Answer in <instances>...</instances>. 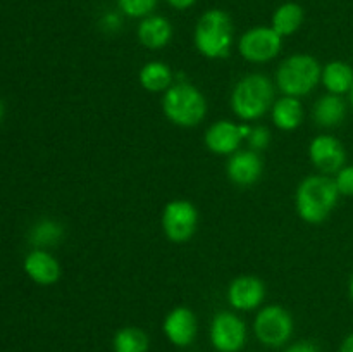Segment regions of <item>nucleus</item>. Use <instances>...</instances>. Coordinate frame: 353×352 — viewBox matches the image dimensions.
Listing matches in <instances>:
<instances>
[{
	"instance_id": "aec40b11",
	"label": "nucleus",
	"mask_w": 353,
	"mask_h": 352,
	"mask_svg": "<svg viewBox=\"0 0 353 352\" xmlns=\"http://www.w3.org/2000/svg\"><path fill=\"white\" fill-rule=\"evenodd\" d=\"M138 78H140V85L143 86L147 92L159 93L171 88L172 72L171 69H169V66L164 64V62L152 61L147 62V64L140 69Z\"/></svg>"
},
{
	"instance_id": "4468645a",
	"label": "nucleus",
	"mask_w": 353,
	"mask_h": 352,
	"mask_svg": "<svg viewBox=\"0 0 353 352\" xmlns=\"http://www.w3.org/2000/svg\"><path fill=\"white\" fill-rule=\"evenodd\" d=\"M241 140L243 137H241L240 124H234L231 121H217L205 133L207 148L219 155L234 154Z\"/></svg>"
},
{
	"instance_id": "9d476101",
	"label": "nucleus",
	"mask_w": 353,
	"mask_h": 352,
	"mask_svg": "<svg viewBox=\"0 0 353 352\" xmlns=\"http://www.w3.org/2000/svg\"><path fill=\"white\" fill-rule=\"evenodd\" d=\"M309 157L323 175H336L347 162V150L338 138L319 135L310 141Z\"/></svg>"
},
{
	"instance_id": "0eeeda50",
	"label": "nucleus",
	"mask_w": 353,
	"mask_h": 352,
	"mask_svg": "<svg viewBox=\"0 0 353 352\" xmlns=\"http://www.w3.org/2000/svg\"><path fill=\"white\" fill-rule=\"evenodd\" d=\"M199 224V211L190 200H171L162 213V230L176 244L190 240Z\"/></svg>"
},
{
	"instance_id": "ddd939ff",
	"label": "nucleus",
	"mask_w": 353,
	"mask_h": 352,
	"mask_svg": "<svg viewBox=\"0 0 353 352\" xmlns=\"http://www.w3.org/2000/svg\"><path fill=\"white\" fill-rule=\"evenodd\" d=\"M228 176L240 186L254 185L262 175V159L255 150L234 152L226 166Z\"/></svg>"
},
{
	"instance_id": "f03ea898",
	"label": "nucleus",
	"mask_w": 353,
	"mask_h": 352,
	"mask_svg": "<svg viewBox=\"0 0 353 352\" xmlns=\"http://www.w3.org/2000/svg\"><path fill=\"white\" fill-rule=\"evenodd\" d=\"M233 45V23L230 14L210 9L202 14L195 28V47L203 57L224 59Z\"/></svg>"
},
{
	"instance_id": "bb28decb",
	"label": "nucleus",
	"mask_w": 353,
	"mask_h": 352,
	"mask_svg": "<svg viewBox=\"0 0 353 352\" xmlns=\"http://www.w3.org/2000/svg\"><path fill=\"white\" fill-rule=\"evenodd\" d=\"M285 352H319V349L314 344H310V342H300V344L292 345V347Z\"/></svg>"
},
{
	"instance_id": "9b49d317",
	"label": "nucleus",
	"mask_w": 353,
	"mask_h": 352,
	"mask_svg": "<svg viewBox=\"0 0 353 352\" xmlns=\"http://www.w3.org/2000/svg\"><path fill=\"white\" fill-rule=\"evenodd\" d=\"M164 333L169 342L178 347H186L196 337V317L188 307H174L164 320Z\"/></svg>"
},
{
	"instance_id": "c85d7f7f",
	"label": "nucleus",
	"mask_w": 353,
	"mask_h": 352,
	"mask_svg": "<svg viewBox=\"0 0 353 352\" xmlns=\"http://www.w3.org/2000/svg\"><path fill=\"white\" fill-rule=\"evenodd\" d=\"M340 352H353V331L343 340V344H341L340 347Z\"/></svg>"
},
{
	"instance_id": "f257e3e1",
	"label": "nucleus",
	"mask_w": 353,
	"mask_h": 352,
	"mask_svg": "<svg viewBox=\"0 0 353 352\" xmlns=\"http://www.w3.org/2000/svg\"><path fill=\"white\" fill-rule=\"evenodd\" d=\"M338 200H340V192L334 178H330L327 175L309 176L296 188V213L307 223L319 224L330 217Z\"/></svg>"
},
{
	"instance_id": "cd10ccee",
	"label": "nucleus",
	"mask_w": 353,
	"mask_h": 352,
	"mask_svg": "<svg viewBox=\"0 0 353 352\" xmlns=\"http://www.w3.org/2000/svg\"><path fill=\"white\" fill-rule=\"evenodd\" d=\"M168 2H169V6L174 7V9L185 10V9H188V7H192L196 0H168Z\"/></svg>"
},
{
	"instance_id": "6ab92c4d",
	"label": "nucleus",
	"mask_w": 353,
	"mask_h": 352,
	"mask_svg": "<svg viewBox=\"0 0 353 352\" xmlns=\"http://www.w3.org/2000/svg\"><path fill=\"white\" fill-rule=\"evenodd\" d=\"M303 109L296 97L285 95L272 106V121L283 131H293L302 124Z\"/></svg>"
},
{
	"instance_id": "1a4fd4ad",
	"label": "nucleus",
	"mask_w": 353,
	"mask_h": 352,
	"mask_svg": "<svg viewBox=\"0 0 353 352\" xmlns=\"http://www.w3.org/2000/svg\"><path fill=\"white\" fill-rule=\"evenodd\" d=\"M210 340L219 352H238L247 342V326L233 313H217L210 324Z\"/></svg>"
},
{
	"instance_id": "b1692460",
	"label": "nucleus",
	"mask_w": 353,
	"mask_h": 352,
	"mask_svg": "<svg viewBox=\"0 0 353 352\" xmlns=\"http://www.w3.org/2000/svg\"><path fill=\"white\" fill-rule=\"evenodd\" d=\"M119 9L130 17H147L157 6V0H117Z\"/></svg>"
},
{
	"instance_id": "393cba45",
	"label": "nucleus",
	"mask_w": 353,
	"mask_h": 352,
	"mask_svg": "<svg viewBox=\"0 0 353 352\" xmlns=\"http://www.w3.org/2000/svg\"><path fill=\"white\" fill-rule=\"evenodd\" d=\"M334 183H336L340 195L353 197V164H345L334 176Z\"/></svg>"
},
{
	"instance_id": "2f4dec72",
	"label": "nucleus",
	"mask_w": 353,
	"mask_h": 352,
	"mask_svg": "<svg viewBox=\"0 0 353 352\" xmlns=\"http://www.w3.org/2000/svg\"><path fill=\"white\" fill-rule=\"evenodd\" d=\"M348 95H350V106H352V109H353V88L350 90V93H348Z\"/></svg>"
},
{
	"instance_id": "4be33fe9",
	"label": "nucleus",
	"mask_w": 353,
	"mask_h": 352,
	"mask_svg": "<svg viewBox=\"0 0 353 352\" xmlns=\"http://www.w3.org/2000/svg\"><path fill=\"white\" fill-rule=\"evenodd\" d=\"M148 345L147 333L134 326L123 328L114 337V352H147Z\"/></svg>"
},
{
	"instance_id": "a878e982",
	"label": "nucleus",
	"mask_w": 353,
	"mask_h": 352,
	"mask_svg": "<svg viewBox=\"0 0 353 352\" xmlns=\"http://www.w3.org/2000/svg\"><path fill=\"white\" fill-rule=\"evenodd\" d=\"M247 140L254 150H262V148L268 147L269 141H271V133H269L268 128L255 126V128H252V131H250V135H248Z\"/></svg>"
},
{
	"instance_id": "5701e85b",
	"label": "nucleus",
	"mask_w": 353,
	"mask_h": 352,
	"mask_svg": "<svg viewBox=\"0 0 353 352\" xmlns=\"http://www.w3.org/2000/svg\"><path fill=\"white\" fill-rule=\"evenodd\" d=\"M62 226L55 221L43 219L31 230V242L37 247H50L55 245L62 238Z\"/></svg>"
},
{
	"instance_id": "dca6fc26",
	"label": "nucleus",
	"mask_w": 353,
	"mask_h": 352,
	"mask_svg": "<svg viewBox=\"0 0 353 352\" xmlns=\"http://www.w3.org/2000/svg\"><path fill=\"white\" fill-rule=\"evenodd\" d=\"M138 40L147 48H162L171 41L172 26L165 17L147 16L138 24Z\"/></svg>"
},
{
	"instance_id": "2eb2a0df",
	"label": "nucleus",
	"mask_w": 353,
	"mask_h": 352,
	"mask_svg": "<svg viewBox=\"0 0 353 352\" xmlns=\"http://www.w3.org/2000/svg\"><path fill=\"white\" fill-rule=\"evenodd\" d=\"M24 271L38 285H54L61 278V264L47 251L34 248L24 259Z\"/></svg>"
},
{
	"instance_id": "7ed1b4c3",
	"label": "nucleus",
	"mask_w": 353,
	"mask_h": 352,
	"mask_svg": "<svg viewBox=\"0 0 353 352\" xmlns=\"http://www.w3.org/2000/svg\"><path fill=\"white\" fill-rule=\"evenodd\" d=\"M274 86L265 75H248L241 78L231 93V107L243 121H254L264 116L272 107Z\"/></svg>"
},
{
	"instance_id": "412c9836",
	"label": "nucleus",
	"mask_w": 353,
	"mask_h": 352,
	"mask_svg": "<svg viewBox=\"0 0 353 352\" xmlns=\"http://www.w3.org/2000/svg\"><path fill=\"white\" fill-rule=\"evenodd\" d=\"M303 23V9L295 2H286L276 9L272 14V30L279 35V37H290Z\"/></svg>"
},
{
	"instance_id": "f3484780",
	"label": "nucleus",
	"mask_w": 353,
	"mask_h": 352,
	"mask_svg": "<svg viewBox=\"0 0 353 352\" xmlns=\"http://www.w3.org/2000/svg\"><path fill=\"white\" fill-rule=\"evenodd\" d=\"M324 88L333 95H345L353 88V68L345 61H331L321 75Z\"/></svg>"
},
{
	"instance_id": "f8f14e48",
	"label": "nucleus",
	"mask_w": 353,
	"mask_h": 352,
	"mask_svg": "<svg viewBox=\"0 0 353 352\" xmlns=\"http://www.w3.org/2000/svg\"><path fill=\"white\" fill-rule=\"evenodd\" d=\"M265 295V286L255 276H238L228 289V300L234 309L250 311L261 306Z\"/></svg>"
},
{
	"instance_id": "7c9ffc66",
	"label": "nucleus",
	"mask_w": 353,
	"mask_h": 352,
	"mask_svg": "<svg viewBox=\"0 0 353 352\" xmlns=\"http://www.w3.org/2000/svg\"><path fill=\"white\" fill-rule=\"evenodd\" d=\"M2 117H3V104L2 100H0V121H2Z\"/></svg>"
},
{
	"instance_id": "c756f323",
	"label": "nucleus",
	"mask_w": 353,
	"mask_h": 352,
	"mask_svg": "<svg viewBox=\"0 0 353 352\" xmlns=\"http://www.w3.org/2000/svg\"><path fill=\"white\" fill-rule=\"evenodd\" d=\"M348 295H350V300L353 302V275L350 278V283H348Z\"/></svg>"
},
{
	"instance_id": "6e6552de",
	"label": "nucleus",
	"mask_w": 353,
	"mask_h": 352,
	"mask_svg": "<svg viewBox=\"0 0 353 352\" xmlns=\"http://www.w3.org/2000/svg\"><path fill=\"white\" fill-rule=\"evenodd\" d=\"M283 47V37L272 28L259 26L248 30L238 41L241 57L250 62H268L279 54Z\"/></svg>"
},
{
	"instance_id": "a211bd4d",
	"label": "nucleus",
	"mask_w": 353,
	"mask_h": 352,
	"mask_svg": "<svg viewBox=\"0 0 353 352\" xmlns=\"http://www.w3.org/2000/svg\"><path fill=\"white\" fill-rule=\"evenodd\" d=\"M314 121L323 128H334L343 123L347 116V104L341 99V95H327L321 97L314 106Z\"/></svg>"
},
{
	"instance_id": "39448f33",
	"label": "nucleus",
	"mask_w": 353,
	"mask_h": 352,
	"mask_svg": "<svg viewBox=\"0 0 353 352\" xmlns=\"http://www.w3.org/2000/svg\"><path fill=\"white\" fill-rule=\"evenodd\" d=\"M323 69L316 57L307 54H296L285 59L276 72L279 90L288 97L309 95L321 81Z\"/></svg>"
},
{
	"instance_id": "20e7f679",
	"label": "nucleus",
	"mask_w": 353,
	"mask_h": 352,
	"mask_svg": "<svg viewBox=\"0 0 353 352\" xmlns=\"http://www.w3.org/2000/svg\"><path fill=\"white\" fill-rule=\"evenodd\" d=\"M162 109L171 123L183 128L196 126L207 114V102L203 93L190 83H178L165 90Z\"/></svg>"
},
{
	"instance_id": "423d86ee",
	"label": "nucleus",
	"mask_w": 353,
	"mask_h": 352,
	"mask_svg": "<svg viewBox=\"0 0 353 352\" xmlns=\"http://www.w3.org/2000/svg\"><path fill=\"white\" fill-rule=\"evenodd\" d=\"M254 331L259 340L269 347H281L293 331V320L281 306H268L255 316Z\"/></svg>"
}]
</instances>
